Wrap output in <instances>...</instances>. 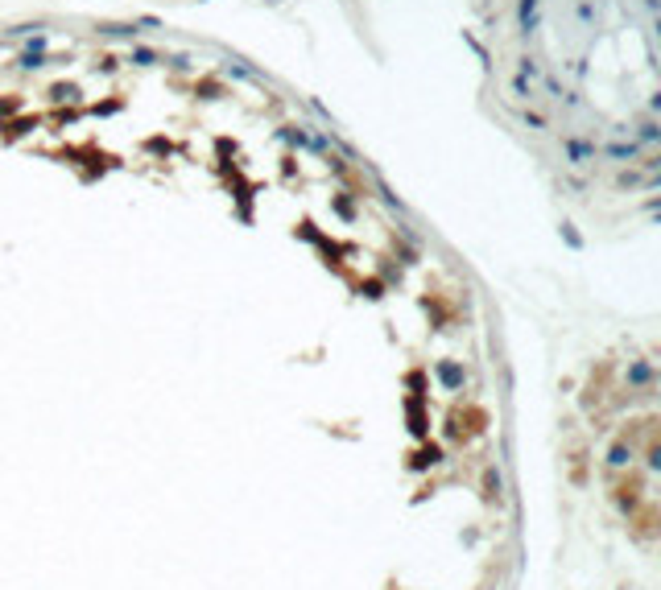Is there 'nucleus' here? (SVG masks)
Returning a JSON list of instances; mask_svg holds the SVG:
<instances>
[{
	"mask_svg": "<svg viewBox=\"0 0 661 590\" xmlns=\"http://www.w3.org/2000/svg\"><path fill=\"white\" fill-rule=\"evenodd\" d=\"M132 62H136V66H153V62H161V54L149 50V45H136V50H132Z\"/></svg>",
	"mask_w": 661,
	"mask_h": 590,
	"instance_id": "3",
	"label": "nucleus"
},
{
	"mask_svg": "<svg viewBox=\"0 0 661 590\" xmlns=\"http://www.w3.org/2000/svg\"><path fill=\"white\" fill-rule=\"evenodd\" d=\"M223 70H227L232 78H248V83L256 78V70H248V66H240V62H223Z\"/></svg>",
	"mask_w": 661,
	"mask_h": 590,
	"instance_id": "5",
	"label": "nucleus"
},
{
	"mask_svg": "<svg viewBox=\"0 0 661 590\" xmlns=\"http://www.w3.org/2000/svg\"><path fill=\"white\" fill-rule=\"evenodd\" d=\"M136 29H161V21H157V17H141Z\"/></svg>",
	"mask_w": 661,
	"mask_h": 590,
	"instance_id": "7",
	"label": "nucleus"
},
{
	"mask_svg": "<svg viewBox=\"0 0 661 590\" xmlns=\"http://www.w3.org/2000/svg\"><path fill=\"white\" fill-rule=\"evenodd\" d=\"M45 45H50V37H45V33H29L21 50H37V54H45Z\"/></svg>",
	"mask_w": 661,
	"mask_h": 590,
	"instance_id": "4",
	"label": "nucleus"
},
{
	"mask_svg": "<svg viewBox=\"0 0 661 590\" xmlns=\"http://www.w3.org/2000/svg\"><path fill=\"white\" fill-rule=\"evenodd\" d=\"M538 4H542V0H521V4H517L521 33H533V29H538Z\"/></svg>",
	"mask_w": 661,
	"mask_h": 590,
	"instance_id": "1",
	"label": "nucleus"
},
{
	"mask_svg": "<svg viewBox=\"0 0 661 590\" xmlns=\"http://www.w3.org/2000/svg\"><path fill=\"white\" fill-rule=\"evenodd\" d=\"M103 33H108V37H132L136 29H132V25H103Z\"/></svg>",
	"mask_w": 661,
	"mask_h": 590,
	"instance_id": "6",
	"label": "nucleus"
},
{
	"mask_svg": "<svg viewBox=\"0 0 661 590\" xmlns=\"http://www.w3.org/2000/svg\"><path fill=\"white\" fill-rule=\"evenodd\" d=\"M17 66H21V70H37V66H45V54H37V50H21V54H17Z\"/></svg>",
	"mask_w": 661,
	"mask_h": 590,
	"instance_id": "2",
	"label": "nucleus"
}]
</instances>
